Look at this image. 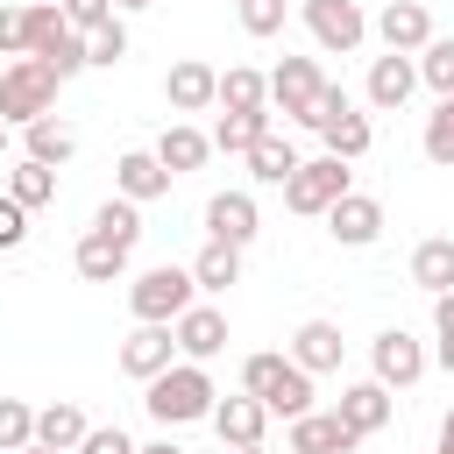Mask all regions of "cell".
Instances as JSON below:
<instances>
[{"label": "cell", "mask_w": 454, "mask_h": 454, "mask_svg": "<svg viewBox=\"0 0 454 454\" xmlns=\"http://www.w3.org/2000/svg\"><path fill=\"white\" fill-rule=\"evenodd\" d=\"M149 397V419L156 426H199V419H213V404H220V390H213V376H206V362H170L156 383H142Z\"/></svg>", "instance_id": "obj_1"}, {"label": "cell", "mask_w": 454, "mask_h": 454, "mask_svg": "<svg viewBox=\"0 0 454 454\" xmlns=\"http://www.w3.org/2000/svg\"><path fill=\"white\" fill-rule=\"evenodd\" d=\"M50 114H57V71L35 64V57L0 64V121L28 128V121H50Z\"/></svg>", "instance_id": "obj_2"}, {"label": "cell", "mask_w": 454, "mask_h": 454, "mask_svg": "<svg viewBox=\"0 0 454 454\" xmlns=\"http://www.w3.org/2000/svg\"><path fill=\"white\" fill-rule=\"evenodd\" d=\"M184 305H199V284H192V270H177V262H156V270H142V277L128 284L135 326H170Z\"/></svg>", "instance_id": "obj_3"}, {"label": "cell", "mask_w": 454, "mask_h": 454, "mask_svg": "<svg viewBox=\"0 0 454 454\" xmlns=\"http://www.w3.org/2000/svg\"><path fill=\"white\" fill-rule=\"evenodd\" d=\"M348 192H355V177H348L340 156H305V163L284 177V206H291L298 220H326V206L348 199Z\"/></svg>", "instance_id": "obj_4"}, {"label": "cell", "mask_w": 454, "mask_h": 454, "mask_svg": "<svg viewBox=\"0 0 454 454\" xmlns=\"http://www.w3.org/2000/svg\"><path fill=\"white\" fill-rule=\"evenodd\" d=\"M319 92H326V71H319L312 57H284V64L270 71V114H284V121H298V128H312Z\"/></svg>", "instance_id": "obj_5"}, {"label": "cell", "mask_w": 454, "mask_h": 454, "mask_svg": "<svg viewBox=\"0 0 454 454\" xmlns=\"http://www.w3.org/2000/svg\"><path fill=\"white\" fill-rule=\"evenodd\" d=\"M298 7H305V28H312L319 50L355 57V50L369 43V14H362V0H298Z\"/></svg>", "instance_id": "obj_6"}, {"label": "cell", "mask_w": 454, "mask_h": 454, "mask_svg": "<svg viewBox=\"0 0 454 454\" xmlns=\"http://www.w3.org/2000/svg\"><path fill=\"white\" fill-rule=\"evenodd\" d=\"M426 340H411L404 326H383L376 340H369V376L383 383V390H411L419 376H426Z\"/></svg>", "instance_id": "obj_7"}, {"label": "cell", "mask_w": 454, "mask_h": 454, "mask_svg": "<svg viewBox=\"0 0 454 454\" xmlns=\"http://www.w3.org/2000/svg\"><path fill=\"white\" fill-rule=\"evenodd\" d=\"M369 28H376V43L397 50V57H419V50L433 43V14H426V0H383Z\"/></svg>", "instance_id": "obj_8"}, {"label": "cell", "mask_w": 454, "mask_h": 454, "mask_svg": "<svg viewBox=\"0 0 454 454\" xmlns=\"http://www.w3.org/2000/svg\"><path fill=\"white\" fill-rule=\"evenodd\" d=\"M255 234H262V206H255V192H213V199H206V241L248 248Z\"/></svg>", "instance_id": "obj_9"}, {"label": "cell", "mask_w": 454, "mask_h": 454, "mask_svg": "<svg viewBox=\"0 0 454 454\" xmlns=\"http://www.w3.org/2000/svg\"><path fill=\"white\" fill-rule=\"evenodd\" d=\"M326 234H333L340 248H369V241H383V199H369V192L333 199V206H326Z\"/></svg>", "instance_id": "obj_10"}, {"label": "cell", "mask_w": 454, "mask_h": 454, "mask_svg": "<svg viewBox=\"0 0 454 454\" xmlns=\"http://www.w3.org/2000/svg\"><path fill=\"white\" fill-rule=\"evenodd\" d=\"M170 340H177L184 362H213V355L227 348V312H220V305H184V312L170 319Z\"/></svg>", "instance_id": "obj_11"}, {"label": "cell", "mask_w": 454, "mask_h": 454, "mask_svg": "<svg viewBox=\"0 0 454 454\" xmlns=\"http://www.w3.org/2000/svg\"><path fill=\"white\" fill-rule=\"evenodd\" d=\"M362 92H369L376 114H397V106L419 92V64L397 57V50H383V57H369V85H362Z\"/></svg>", "instance_id": "obj_12"}, {"label": "cell", "mask_w": 454, "mask_h": 454, "mask_svg": "<svg viewBox=\"0 0 454 454\" xmlns=\"http://www.w3.org/2000/svg\"><path fill=\"white\" fill-rule=\"evenodd\" d=\"M170 362H177V340H170V326H135V333L121 340V376H135V383H156Z\"/></svg>", "instance_id": "obj_13"}, {"label": "cell", "mask_w": 454, "mask_h": 454, "mask_svg": "<svg viewBox=\"0 0 454 454\" xmlns=\"http://www.w3.org/2000/svg\"><path fill=\"white\" fill-rule=\"evenodd\" d=\"M333 419H340L355 440H369V433H383V426H390V390H383L376 376H362V383H348V390H340Z\"/></svg>", "instance_id": "obj_14"}, {"label": "cell", "mask_w": 454, "mask_h": 454, "mask_svg": "<svg viewBox=\"0 0 454 454\" xmlns=\"http://www.w3.org/2000/svg\"><path fill=\"white\" fill-rule=\"evenodd\" d=\"M213 92H220V71L199 64V57H184V64L163 71V99H170V114H206Z\"/></svg>", "instance_id": "obj_15"}, {"label": "cell", "mask_w": 454, "mask_h": 454, "mask_svg": "<svg viewBox=\"0 0 454 454\" xmlns=\"http://www.w3.org/2000/svg\"><path fill=\"white\" fill-rule=\"evenodd\" d=\"M114 199H128V206H149V199H170V170L149 156V149H128L121 163H114Z\"/></svg>", "instance_id": "obj_16"}, {"label": "cell", "mask_w": 454, "mask_h": 454, "mask_svg": "<svg viewBox=\"0 0 454 454\" xmlns=\"http://www.w3.org/2000/svg\"><path fill=\"white\" fill-rule=\"evenodd\" d=\"M340 355H348V340H340V326H333V319H305V326L291 333V362H298L305 376H333V369H340Z\"/></svg>", "instance_id": "obj_17"}, {"label": "cell", "mask_w": 454, "mask_h": 454, "mask_svg": "<svg viewBox=\"0 0 454 454\" xmlns=\"http://www.w3.org/2000/svg\"><path fill=\"white\" fill-rule=\"evenodd\" d=\"M284 447H291V454H355L362 440H355V433H348L333 411H305V419H291Z\"/></svg>", "instance_id": "obj_18"}, {"label": "cell", "mask_w": 454, "mask_h": 454, "mask_svg": "<svg viewBox=\"0 0 454 454\" xmlns=\"http://www.w3.org/2000/svg\"><path fill=\"white\" fill-rule=\"evenodd\" d=\"M262 426H270V411L255 404V397H220L213 404V433H220V447H262Z\"/></svg>", "instance_id": "obj_19"}, {"label": "cell", "mask_w": 454, "mask_h": 454, "mask_svg": "<svg viewBox=\"0 0 454 454\" xmlns=\"http://www.w3.org/2000/svg\"><path fill=\"white\" fill-rule=\"evenodd\" d=\"M213 106H227V114H262V106H270V71H255V64H227Z\"/></svg>", "instance_id": "obj_20"}, {"label": "cell", "mask_w": 454, "mask_h": 454, "mask_svg": "<svg viewBox=\"0 0 454 454\" xmlns=\"http://www.w3.org/2000/svg\"><path fill=\"white\" fill-rule=\"evenodd\" d=\"M149 156H156V163H163L170 177H184V170H199V163L213 156V142H206V135H199L192 121H170V128L156 135V149H149Z\"/></svg>", "instance_id": "obj_21"}, {"label": "cell", "mask_w": 454, "mask_h": 454, "mask_svg": "<svg viewBox=\"0 0 454 454\" xmlns=\"http://www.w3.org/2000/svg\"><path fill=\"white\" fill-rule=\"evenodd\" d=\"M85 433H92V426H85V411H78L71 397H57V404L35 411V447H50V454H78Z\"/></svg>", "instance_id": "obj_22"}, {"label": "cell", "mask_w": 454, "mask_h": 454, "mask_svg": "<svg viewBox=\"0 0 454 454\" xmlns=\"http://www.w3.org/2000/svg\"><path fill=\"white\" fill-rule=\"evenodd\" d=\"M71 270H78L85 284H121V277H128V248H114L106 234L85 227V241L71 248Z\"/></svg>", "instance_id": "obj_23"}, {"label": "cell", "mask_w": 454, "mask_h": 454, "mask_svg": "<svg viewBox=\"0 0 454 454\" xmlns=\"http://www.w3.org/2000/svg\"><path fill=\"white\" fill-rule=\"evenodd\" d=\"M411 284H419L426 298L454 291V234H433V241H419V248H411Z\"/></svg>", "instance_id": "obj_24"}, {"label": "cell", "mask_w": 454, "mask_h": 454, "mask_svg": "<svg viewBox=\"0 0 454 454\" xmlns=\"http://www.w3.org/2000/svg\"><path fill=\"white\" fill-rule=\"evenodd\" d=\"M21 156L57 170V163H71V156H78V135H71L57 114H50V121H28V128H21Z\"/></svg>", "instance_id": "obj_25"}, {"label": "cell", "mask_w": 454, "mask_h": 454, "mask_svg": "<svg viewBox=\"0 0 454 454\" xmlns=\"http://www.w3.org/2000/svg\"><path fill=\"white\" fill-rule=\"evenodd\" d=\"M241 163H248V177H255V184H277V192H284V177H291L305 156H298V149H291V142L270 128V135H255V149H248Z\"/></svg>", "instance_id": "obj_26"}, {"label": "cell", "mask_w": 454, "mask_h": 454, "mask_svg": "<svg viewBox=\"0 0 454 454\" xmlns=\"http://www.w3.org/2000/svg\"><path fill=\"white\" fill-rule=\"evenodd\" d=\"M270 128H277V114H270V106H262V114H220V128H213L206 142H213L220 156H248V149H255V135H270Z\"/></svg>", "instance_id": "obj_27"}, {"label": "cell", "mask_w": 454, "mask_h": 454, "mask_svg": "<svg viewBox=\"0 0 454 454\" xmlns=\"http://www.w3.org/2000/svg\"><path fill=\"white\" fill-rule=\"evenodd\" d=\"M192 284L213 298V291H227V284H241V248H227V241H206L199 255H192Z\"/></svg>", "instance_id": "obj_28"}, {"label": "cell", "mask_w": 454, "mask_h": 454, "mask_svg": "<svg viewBox=\"0 0 454 454\" xmlns=\"http://www.w3.org/2000/svg\"><path fill=\"white\" fill-rule=\"evenodd\" d=\"M319 135H326V156H340V163H355V156H369V142H376V128H369V114H355V106H348V114H333V121H326Z\"/></svg>", "instance_id": "obj_29"}, {"label": "cell", "mask_w": 454, "mask_h": 454, "mask_svg": "<svg viewBox=\"0 0 454 454\" xmlns=\"http://www.w3.org/2000/svg\"><path fill=\"white\" fill-rule=\"evenodd\" d=\"M7 199H14L21 213L50 206V199H57V170H50V163H28V156H21V163L7 170Z\"/></svg>", "instance_id": "obj_30"}, {"label": "cell", "mask_w": 454, "mask_h": 454, "mask_svg": "<svg viewBox=\"0 0 454 454\" xmlns=\"http://www.w3.org/2000/svg\"><path fill=\"white\" fill-rule=\"evenodd\" d=\"M262 411H270V419H284V426H291V419H305V411H312V376H305V369L291 362V369H284V376L270 383Z\"/></svg>", "instance_id": "obj_31"}, {"label": "cell", "mask_w": 454, "mask_h": 454, "mask_svg": "<svg viewBox=\"0 0 454 454\" xmlns=\"http://www.w3.org/2000/svg\"><path fill=\"white\" fill-rule=\"evenodd\" d=\"M92 234H106L114 248H128V255H135V241H142V206H128V199H106V206L92 213Z\"/></svg>", "instance_id": "obj_32"}, {"label": "cell", "mask_w": 454, "mask_h": 454, "mask_svg": "<svg viewBox=\"0 0 454 454\" xmlns=\"http://www.w3.org/2000/svg\"><path fill=\"white\" fill-rule=\"evenodd\" d=\"M411 64H419V85H433V99H454V35H433Z\"/></svg>", "instance_id": "obj_33"}, {"label": "cell", "mask_w": 454, "mask_h": 454, "mask_svg": "<svg viewBox=\"0 0 454 454\" xmlns=\"http://www.w3.org/2000/svg\"><path fill=\"white\" fill-rule=\"evenodd\" d=\"M419 149H426V163H433V170H454V99H433Z\"/></svg>", "instance_id": "obj_34"}, {"label": "cell", "mask_w": 454, "mask_h": 454, "mask_svg": "<svg viewBox=\"0 0 454 454\" xmlns=\"http://www.w3.org/2000/svg\"><path fill=\"white\" fill-rule=\"evenodd\" d=\"M21 447H35V404L0 397V454H21Z\"/></svg>", "instance_id": "obj_35"}, {"label": "cell", "mask_w": 454, "mask_h": 454, "mask_svg": "<svg viewBox=\"0 0 454 454\" xmlns=\"http://www.w3.org/2000/svg\"><path fill=\"white\" fill-rule=\"evenodd\" d=\"M121 57H128V21L114 14V21H99V28L85 35V64H99V71H114Z\"/></svg>", "instance_id": "obj_36"}, {"label": "cell", "mask_w": 454, "mask_h": 454, "mask_svg": "<svg viewBox=\"0 0 454 454\" xmlns=\"http://www.w3.org/2000/svg\"><path fill=\"white\" fill-rule=\"evenodd\" d=\"M284 7H291V0H234V14H241L248 35H277V28H284Z\"/></svg>", "instance_id": "obj_37"}, {"label": "cell", "mask_w": 454, "mask_h": 454, "mask_svg": "<svg viewBox=\"0 0 454 454\" xmlns=\"http://www.w3.org/2000/svg\"><path fill=\"white\" fill-rule=\"evenodd\" d=\"M0 57H7V64L28 57V7H7V0H0Z\"/></svg>", "instance_id": "obj_38"}, {"label": "cell", "mask_w": 454, "mask_h": 454, "mask_svg": "<svg viewBox=\"0 0 454 454\" xmlns=\"http://www.w3.org/2000/svg\"><path fill=\"white\" fill-rule=\"evenodd\" d=\"M57 14H64L78 35H92L99 21H114V0H57Z\"/></svg>", "instance_id": "obj_39"}, {"label": "cell", "mask_w": 454, "mask_h": 454, "mask_svg": "<svg viewBox=\"0 0 454 454\" xmlns=\"http://www.w3.org/2000/svg\"><path fill=\"white\" fill-rule=\"evenodd\" d=\"M78 454H135V440H128L121 426H92V433L78 440Z\"/></svg>", "instance_id": "obj_40"}, {"label": "cell", "mask_w": 454, "mask_h": 454, "mask_svg": "<svg viewBox=\"0 0 454 454\" xmlns=\"http://www.w3.org/2000/svg\"><path fill=\"white\" fill-rule=\"evenodd\" d=\"M21 241H28V213L0 192V255H7V248H21Z\"/></svg>", "instance_id": "obj_41"}, {"label": "cell", "mask_w": 454, "mask_h": 454, "mask_svg": "<svg viewBox=\"0 0 454 454\" xmlns=\"http://www.w3.org/2000/svg\"><path fill=\"white\" fill-rule=\"evenodd\" d=\"M348 106H355V99H348V92L326 78V92H319V106H312V128H326V121H333V114H348Z\"/></svg>", "instance_id": "obj_42"}, {"label": "cell", "mask_w": 454, "mask_h": 454, "mask_svg": "<svg viewBox=\"0 0 454 454\" xmlns=\"http://www.w3.org/2000/svg\"><path fill=\"white\" fill-rule=\"evenodd\" d=\"M433 340H454V291L433 298Z\"/></svg>", "instance_id": "obj_43"}, {"label": "cell", "mask_w": 454, "mask_h": 454, "mask_svg": "<svg viewBox=\"0 0 454 454\" xmlns=\"http://www.w3.org/2000/svg\"><path fill=\"white\" fill-rule=\"evenodd\" d=\"M433 454H454V411L440 419V440H433Z\"/></svg>", "instance_id": "obj_44"}, {"label": "cell", "mask_w": 454, "mask_h": 454, "mask_svg": "<svg viewBox=\"0 0 454 454\" xmlns=\"http://www.w3.org/2000/svg\"><path fill=\"white\" fill-rule=\"evenodd\" d=\"M433 362H440V369L454 376V340H440V348H433Z\"/></svg>", "instance_id": "obj_45"}, {"label": "cell", "mask_w": 454, "mask_h": 454, "mask_svg": "<svg viewBox=\"0 0 454 454\" xmlns=\"http://www.w3.org/2000/svg\"><path fill=\"white\" fill-rule=\"evenodd\" d=\"M156 0H114V14H149Z\"/></svg>", "instance_id": "obj_46"}, {"label": "cell", "mask_w": 454, "mask_h": 454, "mask_svg": "<svg viewBox=\"0 0 454 454\" xmlns=\"http://www.w3.org/2000/svg\"><path fill=\"white\" fill-rule=\"evenodd\" d=\"M135 454H184L177 440H149V447H135Z\"/></svg>", "instance_id": "obj_47"}, {"label": "cell", "mask_w": 454, "mask_h": 454, "mask_svg": "<svg viewBox=\"0 0 454 454\" xmlns=\"http://www.w3.org/2000/svg\"><path fill=\"white\" fill-rule=\"evenodd\" d=\"M227 454H270V447H227Z\"/></svg>", "instance_id": "obj_48"}, {"label": "cell", "mask_w": 454, "mask_h": 454, "mask_svg": "<svg viewBox=\"0 0 454 454\" xmlns=\"http://www.w3.org/2000/svg\"><path fill=\"white\" fill-rule=\"evenodd\" d=\"M21 454H50V447H21Z\"/></svg>", "instance_id": "obj_49"}, {"label": "cell", "mask_w": 454, "mask_h": 454, "mask_svg": "<svg viewBox=\"0 0 454 454\" xmlns=\"http://www.w3.org/2000/svg\"><path fill=\"white\" fill-rule=\"evenodd\" d=\"M0 149H7V121H0Z\"/></svg>", "instance_id": "obj_50"}]
</instances>
